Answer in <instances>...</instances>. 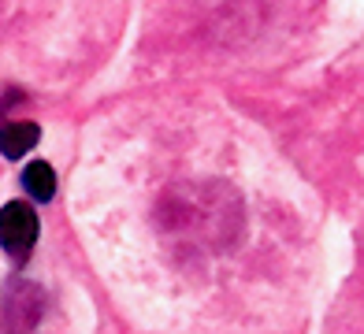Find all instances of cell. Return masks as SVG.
<instances>
[{"label": "cell", "mask_w": 364, "mask_h": 334, "mask_svg": "<svg viewBox=\"0 0 364 334\" xmlns=\"http://www.w3.org/2000/svg\"><path fill=\"white\" fill-rule=\"evenodd\" d=\"M0 242H4V253L15 264H26L38 242V212L23 200H8L4 212H0Z\"/></svg>", "instance_id": "1"}, {"label": "cell", "mask_w": 364, "mask_h": 334, "mask_svg": "<svg viewBox=\"0 0 364 334\" xmlns=\"http://www.w3.org/2000/svg\"><path fill=\"white\" fill-rule=\"evenodd\" d=\"M41 316V290L30 282H15L4 301V327L8 330H30Z\"/></svg>", "instance_id": "2"}, {"label": "cell", "mask_w": 364, "mask_h": 334, "mask_svg": "<svg viewBox=\"0 0 364 334\" xmlns=\"http://www.w3.org/2000/svg\"><path fill=\"white\" fill-rule=\"evenodd\" d=\"M38 138H41L38 123L15 119V123H4V130H0V149H4L8 160H19V156H26L30 149L38 145Z\"/></svg>", "instance_id": "3"}, {"label": "cell", "mask_w": 364, "mask_h": 334, "mask_svg": "<svg viewBox=\"0 0 364 334\" xmlns=\"http://www.w3.org/2000/svg\"><path fill=\"white\" fill-rule=\"evenodd\" d=\"M23 186H26L30 197L45 205V200L56 197V171L45 160H34V163H26V171H23Z\"/></svg>", "instance_id": "4"}]
</instances>
